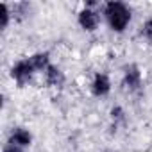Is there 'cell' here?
<instances>
[{
  "label": "cell",
  "instance_id": "cell-9",
  "mask_svg": "<svg viewBox=\"0 0 152 152\" xmlns=\"http://www.w3.org/2000/svg\"><path fill=\"white\" fill-rule=\"evenodd\" d=\"M11 20L13 18V6L4 2L0 4V31H7V27L11 25Z\"/></svg>",
  "mask_w": 152,
  "mask_h": 152
},
{
  "label": "cell",
  "instance_id": "cell-4",
  "mask_svg": "<svg viewBox=\"0 0 152 152\" xmlns=\"http://www.w3.org/2000/svg\"><path fill=\"white\" fill-rule=\"evenodd\" d=\"M34 75H36V70H34V66L31 64L29 57H22V59L15 61V63L11 64V68H9V77H11V79L16 83V86H20V88L31 84L32 79H34Z\"/></svg>",
  "mask_w": 152,
  "mask_h": 152
},
{
  "label": "cell",
  "instance_id": "cell-11",
  "mask_svg": "<svg viewBox=\"0 0 152 152\" xmlns=\"http://www.w3.org/2000/svg\"><path fill=\"white\" fill-rule=\"evenodd\" d=\"M109 118H111V124H113L115 127L124 125L125 120H127V116H125V109H124L122 106H113L111 111H109Z\"/></svg>",
  "mask_w": 152,
  "mask_h": 152
},
{
  "label": "cell",
  "instance_id": "cell-1",
  "mask_svg": "<svg viewBox=\"0 0 152 152\" xmlns=\"http://www.w3.org/2000/svg\"><path fill=\"white\" fill-rule=\"evenodd\" d=\"M100 13H102V18L106 22V25L115 34H124L129 29L131 22H132L131 6L125 4V2H120V0H111V2L102 4Z\"/></svg>",
  "mask_w": 152,
  "mask_h": 152
},
{
  "label": "cell",
  "instance_id": "cell-8",
  "mask_svg": "<svg viewBox=\"0 0 152 152\" xmlns=\"http://www.w3.org/2000/svg\"><path fill=\"white\" fill-rule=\"evenodd\" d=\"M27 57H29L31 64L34 66L36 73H45V70L52 64V61H50V52H47V50H38V52H34V54H31V56H27Z\"/></svg>",
  "mask_w": 152,
  "mask_h": 152
},
{
  "label": "cell",
  "instance_id": "cell-10",
  "mask_svg": "<svg viewBox=\"0 0 152 152\" xmlns=\"http://www.w3.org/2000/svg\"><path fill=\"white\" fill-rule=\"evenodd\" d=\"M13 6V18L16 22H23L29 15H31V4L29 2H16V4H11Z\"/></svg>",
  "mask_w": 152,
  "mask_h": 152
},
{
  "label": "cell",
  "instance_id": "cell-12",
  "mask_svg": "<svg viewBox=\"0 0 152 152\" xmlns=\"http://www.w3.org/2000/svg\"><path fill=\"white\" fill-rule=\"evenodd\" d=\"M140 36H141V38H145L147 41H152V16H148V18L141 23Z\"/></svg>",
  "mask_w": 152,
  "mask_h": 152
},
{
  "label": "cell",
  "instance_id": "cell-2",
  "mask_svg": "<svg viewBox=\"0 0 152 152\" xmlns=\"http://www.w3.org/2000/svg\"><path fill=\"white\" fill-rule=\"evenodd\" d=\"M102 22V13L99 9V4L95 2H88L84 4V7L77 13V25L84 31V32H95L100 27Z\"/></svg>",
  "mask_w": 152,
  "mask_h": 152
},
{
  "label": "cell",
  "instance_id": "cell-14",
  "mask_svg": "<svg viewBox=\"0 0 152 152\" xmlns=\"http://www.w3.org/2000/svg\"><path fill=\"white\" fill-rule=\"evenodd\" d=\"M104 152H113V150H104Z\"/></svg>",
  "mask_w": 152,
  "mask_h": 152
},
{
  "label": "cell",
  "instance_id": "cell-13",
  "mask_svg": "<svg viewBox=\"0 0 152 152\" xmlns=\"http://www.w3.org/2000/svg\"><path fill=\"white\" fill-rule=\"evenodd\" d=\"M2 152H25V148H20L16 145H11V143H6L2 147Z\"/></svg>",
  "mask_w": 152,
  "mask_h": 152
},
{
  "label": "cell",
  "instance_id": "cell-3",
  "mask_svg": "<svg viewBox=\"0 0 152 152\" xmlns=\"http://www.w3.org/2000/svg\"><path fill=\"white\" fill-rule=\"evenodd\" d=\"M122 88L127 93H138L143 88V72L140 68V64L136 63H127L122 68Z\"/></svg>",
  "mask_w": 152,
  "mask_h": 152
},
{
  "label": "cell",
  "instance_id": "cell-7",
  "mask_svg": "<svg viewBox=\"0 0 152 152\" xmlns=\"http://www.w3.org/2000/svg\"><path fill=\"white\" fill-rule=\"evenodd\" d=\"M43 77H45V84H47L48 88H56V90L63 88L64 83H66V75H64L63 68L57 66V64H54V63L45 70Z\"/></svg>",
  "mask_w": 152,
  "mask_h": 152
},
{
  "label": "cell",
  "instance_id": "cell-6",
  "mask_svg": "<svg viewBox=\"0 0 152 152\" xmlns=\"http://www.w3.org/2000/svg\"><path fill=\"white\" fill-rule=\"evenodd\" d=\"M32 141H34L32 132H31L27 127H23V125H15V127H11L9 134H7V143L16 145V147H20V148H29V147L32 145Z\"/></svg>",
  "mask_w": 152,
  "mask_h": 152
},
{
  "label": "cell",
  "instance_id": "cell-5",
  "mask_svg": "<svg viewBox=\"0 0 152 152\" xmlns=\"http://www.w3.org/2000/svg\"><path fill=\"white\" fill-rule=\"evenodd\" d=\"M113 90V83L111 77L106 72H95L93 77L90 81V93L95 99H106Z\"/></svg>",
  "mask_w": 152,
  "mask_h": 152
}]
</instances>
